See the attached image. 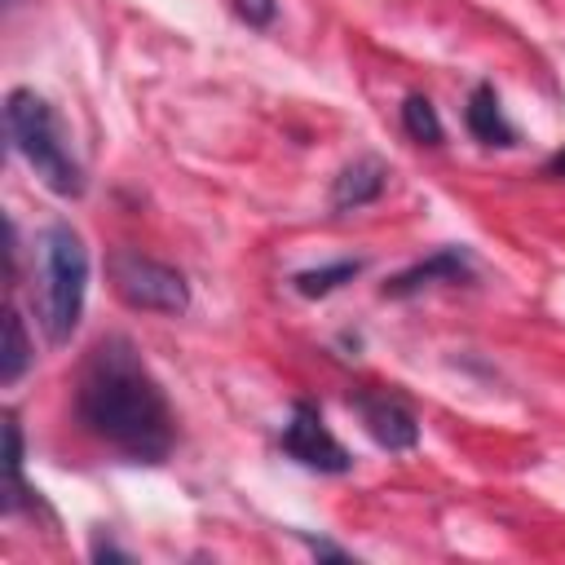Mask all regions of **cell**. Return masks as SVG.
Wrapping results in <instances>:
<instances>
[{
    "instance_id": "cell-1",
    "label": "cell",
    "mask_w": 565,
    "mask_h": 565,
    "mask_svg": "<svg viewBox=\"0 0 565 565\" xmlns=\"http://www.w3.org/2000/svg\"><path fill=\"white\" fill-rule=\"evenodd\" d=\"M75 419L128 463H163L177 446L168 393L128 335H102L88 349L75 380Z\"/></svg>"
},
{
    "instance_id": "cell-2",
    "label": "cell",
    "mask_w": 565,
    "mask_h": 565,
    "mask_svg": "<svg viewBox=\"0 0 565 565\" xmlns=\"http://www.w3.org/2000/svg\"><path fill=\"white\" fill-rule=\"evenodd\" d=\"M4 128L13 150L31 163V172L62 199L84 194V168L75 163L57 110L35 93V88H13L4 97Z\"/></svg>"
},
{
    "instance_id": "cell-3",
    "label": "cell",
    "mask_w": 565,
    "mask_h": 565,
    "mask_svg": "<svg viewBox=\"0 0 565 565\" xmlns=\"http://www.w3.org/2000/svg\"><path fill=\"white\" fill-rule=\"evenodd\" d=\"M88 296V247L79 230L53 221L40 238V322L53 344H66L84 318Z\"/></svg>"
},
{
    "instance_id": "cell-4",
    "label": "cell",
    "mask_w": 565,
    "mask_h": 565,
    "mask_svg": "<svg viewBox=\"0 0 565 565\" xmlns=\"http://www.w3.org/2000/svg\"><path fill=\"white\" fill-rule=\"evenodd\" d=\"M106 269H110L119 300L132 309H146V313H185L190 309L185 274L163 265V260H150L141 252H115L106 260Z\"/></svg>"
},
{
    "instance_id": "cell-5",
    "label": "cell",
    "mask_w": 565,
    "mask_h": 565,
    "mask_svg": "<svg viewBox=\"0 0 565 565\" xmlns=\"http://www.w3.org/2000/svg\"><path fill=\"white\" fill-rule=\"evenodd\" d=\"M282 450H287V459H296L300 468H309V472H349L353 468V455L344 450V441L327 428V419H322V411L313 406V402H291V415H287V424H282Z\"/></svg>"
},
{
    "instance_id": "cell-6",
    "label": "cell",
    "mask_w": 565,
    "mask_h": 565,
    "mask_svg": "<svg viewBox=\"0 0 565 565\" xmlns=\"http://www.w3.org/2000/svg\"><path fill=\"white\" fill-rule=\"evenodd\" d=\"M349 402L362 415V428L375 437V446H384V450H411L419 441V419H415V411L397 393L358 388Z\"/></svg>"
},
{
    "instance_id": "cell-7",
    "label": "cell",
    "mask_w": 565,
    "mask_h": 565,
    "mask_svg": "<svg viewBox=\"0 0 565 565\" xmlns=\"http://www.w3.org/2000/svg\"><path fill=\"white\" fill-rule=\"evenodd\" d=\"M468 278H472V256H468V247H437V252L424 256L419 265L393 274V278L380 287V296L402 300V296H415V291H424V287H433V282H468Z\"/></svg>"
},
{
    "instance_id": "cell-8",
    "label": "cell",
    "mask_w": 565,
    "mask_h": 565,
    "mask_svg": "<svg viewBox=\"0 0 565 565\" xmlns=\"http://www.w3.org/2000/svg\"><path fill=\"white\" fill-rule=\"evenodd\" d=\"M384 185H388V163L375 159V154H358L353 163L340 168V177L331 185V207H340V212L366 207L384 194Z\"/></svg>"
},
{
    "instance_id": "cell-9",
    "label": "cell",
    "mask_w": 565,
    "mask_h": 565,
    "mask_svg": "<svg viewBox=\"0 0 565 565\" xmlns=\"http://www.w3.org/2000/svg\"><path fill=\"white\" fill-rule=\"evenodd\" d=\"M463 124H468V132H472L481 146H516V128L508 124L494 84H477V88L468 93Z\"/></svg>"
},
{
    "instance_id": "cell-10",
    "label": "cell",
    "mask_w": 565,
    "mask_h": 565,
    "mask_svg": "<svg viewBox=\"0 0 565 565\" xmlns=\"http://www.w3.org/2000/svg\"><path fill=\"white\" fill-rule=\"evenodd\" d=\"M362 274V260L353 256H344V260H331V265H318V269H300L296 278H291V287L300 291V296H309V300H318V296H331V291H340L344 282H353Z\"/></svg>"
},
{
    "instance_id": "cell-11",
    "label": "cell",
    "mask_w": 565,
    "mask_h": 565,
    "mask_svg": "<svg viewBox=\"0 0 565 565\" xmlns=\"http://www.w3.org/2000/svg\"><path fill=\"white\" fill-rule=\"evenodd\" d=\"M402 128L419 146H441V137H446L441 115H437V106L424 93H406V102H402Z\"/></svg>"
},
{
    "instance_id": "cell-12",
    "label": "cell",
    "mask_w": 565,
    "mask_h": 565,
    "mask_svg": "<svg viewBox=\"0 0 565 565\" xmlns=\"http://www.w3.org/2000/svg\"><path fill=\"white\" fill-rule=\"evenodd\" d=\"M31 366V340L22 327V313L9 309L4 313V353H0V384H18Z\"/></svg>"
},
{
    "instance_id": "cell-13",
    "label": "cell",
    "mask_w": 565,
    "mask_h": 565,
    "mask_svg": "<svg viewBox=\"0 0 565 565\" xmlns=\"http://www.w3.org/2000/svg\"><path fill=\"white\" fill-rule=\"evenodd\" d=\"M26 494H31V490H26V481H22V428H18V419L9 415V419H4V503H0V508L13 516Z\"/></svg>"
},
{
    "instance_id": "cell-14",
    "label": "cell",
    "mask_w": 565,
    "mask_h": 565,
    "mask_svg": "<svg viewBox=\"0 0 565 565\" xmlns=\"http://www.w3.org/2000/svg\"><path fill=\"white\" fill-rule=\"evenodd\" d=\"M234 9H238V18L247 22V26H269L274 22V0H234Z\"/></svg>"
},
{
    "instance_id": "cell-15",
    "label": "cell",
    "mask_w": 565,
    "mask_h": 565,
    "mask_svg": "<svg viewBox=\"0 0 565 565\" xmlns=\"http://www.w3.org/2000/svg\"><path fill=\"white\" fill-rule=\"evenodd\" d=\"M305 543H309V552L322 556V561H353L344 547H335V543H327V539H305Z\"/></svg>"
},
{
    "instance_id": "cell-16",
    "label": "cell",
    "mask_w": 565,
    "mask_h": 565,
    "mask_svg": "<svg viewBox=\"0 0 565 565\" xmlns=\"http://www.w3.org/2000/svg\"><path fill=\"white\" fill-rule=\"evenodd\" d=\"M543 172H547V177H565V150H556V154L543 163Z\"/></svg>"
}]
</instances>
